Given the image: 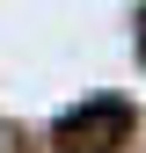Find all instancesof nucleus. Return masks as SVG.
<instances>
[{
    "label": "nucleus",
    "instance_id": "1",
    "mask_svg": "<svg viewBox=\"0 0 146 153\" xmlns=\"http://www.w3.org/2000/svg\"><path fill=\"white\" fill-rule=\"evenodd\" d=\"M124 131H132L124 102H88V109H73L59 124V146L66 153H110V146H124Z\"/></svg>",
    "mask_w": 146,
    "mask_h": 153
},
{
    "label": "nucleus",
    "instance_id": "3",
    "mask_svg": "<svg viewBox=\"0 0 146 153\" xmlns=\"http://www.w3.org/2000/svg\"><path fill=\"white\" fill-rule=\"evenodd\" d=\"M0 153H7V139H0Z\"/></svg>",
    "mask_w": 146,
    "mask_h": 153
},
{
    "label": "nucleus",
    "instance_id": "2",
    "mask_svg": "<svg viewBox=\"0 0 146 153\" xmlns=\"http://www.w3.org/2000/svg\"><path fill=\"white\" fill-rule=\"evenodd\" d=\"M139 66H146V22H139Z\"/></svg>",
    "mask_w": 146,
    "mask_h": 153
}]
</instances>
